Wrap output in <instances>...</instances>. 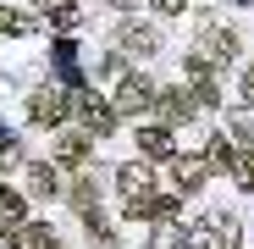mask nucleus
<instances>
[{"label":"nucleus","instance_id":"obj_9","mask_svg":"<svg viewBox=\"0 0 254 249\" xmlns=\"http://www.w3.org/2000/svg\"><path fill=\"white\" fill-rule=\"evenodd\" d=\"M22 183H28V194H39V199H56V194H61V172H56L50 161H33L28 172H22Z\"/></svg>","mask_w":254,"mask_h":249},{"label":"nucleus","instance_id":"obj_17","mask_svg":"<svg viewBox=\"0 0 254 249\" xmlns=\"http://www.w3.org/2000/svg\"><path fill=\"white\" fill-rule=\"evenodd\" d=\"M17 244H22V249H61V244L50 238V227H22V233H17Z\"/></svg>","mask_w":254,"mask_h":249},{"label":"nucleus","instance_id":"obj_15","mask_svg":"<svg viewBox=\"0 0 254 249\" xmlns=\"http://www.w3.org/2000/svg\"><path fill=\"white\" fill-rule=\"evenodd\" d=\"M227 133H232V139H243V144H254V105H243V111H232V116H227Z\"/></svg>","mask_w":254,"mask_h":249},{"label":"nucleus","instance_id":"obj_23","mask_svg":"<svg viewBox=\"0 0 254 249\" xmlns=\"http://www.w3.org/2000/svg\"><path fill=\"white\" fill-rule=\"evenodd\" d=\"M0 249H22V244H17V233H11V227H0Z\"/></svg>","mask_w":254,"mask_h":249},{"label":"nucleus","instance_id":"obj_5","mask_svg":"<svg viewBox=\"0 0 254 249\" xmlns=\"http://www.w3.org/2000/svg\"><path fill=\"white\" fill-rule=\"evenodd\" d=\"M72 111H77V122H83L89 133H111V128H116V111H111L94 89H83V94L72 100Z\"/></svg>","mask_w":254,"mask_h":249},{"label":"nucleus","instance_id":"obj_19","mask_svg":"<svg viewBox=\"0 0 254 249\" xmlns=\"http://www.w3.org/2000/svg\"><path fill=\"white\" fill-rule=\"evenodd\" d=\"M232 177H238L243 188H254V150H238V155H232Z\"/></svg>","mask_w":254,"mask_h":249},{"label":"nucleus","instance_id":"obj_3","mask_svg":"<svg viewBox=\"0 0 254 249\" xmlns=\"http://www.w3.org/2000/svg\"><path fill=\"white\" fill-rule=\"evenodd\" d=\"M199 56H204V61L238 56V33H232L227 22H216V17H204V22H199Z\"/></svg>","mask_w":254,"mask_h":249},{"label":"nucleus","instance_id":"obj_8","mask_svg":"<svg viewBox=\"0 0 254 249\" xmlns=\"http://www.w3.org/2000/svg\"><path fill=\"white\" fill-rule=\"evenodd\" d=\"M160 50V33L149 22H127L122 28V56H155Z\"/></svg>","mask_w":254,"mask_h":249},{"label":"nucleus","instance_id":"obj_22","mask_svg":"<svg viewBox=\"0 0 254 249\" xmlns=\"http://www.w3.org/2000/svg\"><path fill=\"white\" fill-rule=\"evenodd\" d=\"M11 161H17V139L0 128V166H11Z\"/></svg>","mask_w":254,"mask_h":249},{"label":"nucleus","instance_id":"obj_1","mask_svg":"<svg viewBox=\"0 0 254 249\" xmlns=\"http://www.w3.org/2000/svg\"><path fill=\"white\" fill-rule=\"evenodd\" d=\"M238 238H243V222L232 211H210L193 227V249H238Z\"/></svg>","mask_w":254,"mask_h":249},{"label":"nucleus","instance_id":"obj_13","mask_svg":"<svg viewBox=\"0 0 254 249\" xmlns=\"http://www.w3.org/2000/svg\"><path fill=\"white\" fill-rule=\"evenodd\" d=\"M56 161H66V166H77V161H89V139H83V133H66V139L56 144Z\"/></svg>","mask_w":254,"mask_h":249},{"label":"nucleus","instance_id":"obj_14","mask_svg":"<svg viewBox=\"0 0 254 249\" xmlns=\"http://www.w3.org/2000/svg\"><path fill=\"white\" fill-rule=\"evenodd\" d=\"M204 172H210L204 161H177V188H183V194H193V188L204 183Z\"/></svg>","mask_w":254,"mask_h":249},{"label":"nucleus","instance_id":"obj_24","mask_svg":"<svg viewBox=\"0 0 254 249\" xmlns=\"http://www.w3.org/2000/svg\"><path fill=\"white\" fill-rule=\"evenodd\" d=\"M243 100H249V105H254V67H249V72H243Z\"/></svg>","mask_w":254,"mask_h":249},{"label":"nucleus","instance_id":"obj_12","mask_svg":"<svg viewBox=\"0 0 254 249\" xmlns=\"http://www.w3.org/2000/svg\"><path fill=\"white\" fill-rule=\"evenodd\" d=\"M116 183H122V194H138V188H149V161H127L122 172H116Z\"/></svg>","mask_w":254,"mask_h":249},{"label":"nucleus","instance_id":"obj_7","mask_svg":"<svg viewBox=\"0 0 254 249\" xmlns=\"http://www.w3.org/2000/svg\"><path fill=\"white\" fill-rule=\"evenodd\" d=\"M193 94L188 89H155V111L166 116V122H193Z\"/></svg>","mask_w":254,"mask_h":249},{"label":"nucleus","instance_id":"obj_6","mask_svg":"<svg viewBox=\"0 0 254 249\" xmlns=\"http://www.w3.org/2000/svg\"><path fill=\"white\" fill-rule=\"evenodd\" d=\"M177 155V139L166 122H144L138 128V161H172Z\"/></svg>","mask_w":254,"mask_h":249},{"label":"nucleus","instance_id":"obj_16","mask_svg":"<svg viewBox=\"0 0 254 249\" xmlns=\"http://www.w3.org/2000/svg\"><path fill=\"white\" fill-rule=\"evenodd\" d=\"M50 22H56V28H77V22H83L77 0H50Z\"/></svg>","mask_w":254,"mask_h":249},{"label":"nucleus","instance_id":"obj_10","mask_svg":"<svg viewBox=\"0 0 254 249\" xmlns=\"http://www.w3.org/2000/svg\"><path fill=\"white\" fill-rule=\"evenodd\" d=\"M149 249H193V233H188L183 222H155Z\"/></svg>","mask_w":254,"mask_h":249},{"label":"nucleus","instance_id":"obj_4","mask_svg":"<svg viewBox=\"0 0 254 249\" xmlns=\"http://www.w3.org/2000/svg\"><path fill=\"white\" fill-rule=\"evenodd\" d=\"M28 116L39 122V128H61V122L72 116V100H66L61 89H39V94L28 100Z\"/></svg>","mask_w":254,"mask_h":249},{"label":"nucleus","instance_id":"obj_11","mask_svg":"<svg viewBox=\"0 0 254 249\" xmlns=\"http://www.w3.org/2000/svg\"><path fill=\"white\" fill-rule=\"evenodd\" d=\"M45 22H39L33 11H17V6H0V33H17V39H28V33H39Z\"/></svg>","mask_w":254,"mask_h":249},{"label":"nucleus","instance_id":"obj_2","mask_svg":"<svg viewBox=\"0 0 254 249\" xmlns=\"http://www.w3.org/2000/svg\"><path fill=\"white\" fill-rule=\"evenodd\" d=\"M155 105V83L144 78V72H127L122 83H116V100H111V111L116 116H144Z\"/></svg>","mask_w":254,"mask_h":249},{"label":"nucleus","instance_id":"obj_18","mask_svg":"<svg viewBox=\"0 0 254 249\" xmlns=\"http://www.w3.org/2000/svg\"><path fill=\"white\" fill-rule=\"evenodd\" d=\"M17 216H22V194L17 188H0V227H11Z\"/></svg>","mask_w":254,"mask_h":249},{"label":"nucleus","instance_id":"obj_21","mask_svg":"<svg viewBox=\"0 0 254 249\" xmlns=\"http://www.w3.org/2000/svg\"><path fill=\"white\" fill-rule=\"evenodd\" d=\"M149 6H155L160 17H183V11H188V0H149Z\"/></svg>","mask_w":254,"mask_h":249},{"label":"nucleus","instance_id":"obj_20","mask_svg":"<svg viewBox=\"0 0 254 249\" xmlns=\"http://www.w3.org/2000/svg\"><path fill=\"white\" fill-rule=\"evenodd\" d=\"M232 155H238V150H232L227 139H210V166H227V172H232Z\"/></svg>","mask_w":254,"mask_h":249}]
</instances>
